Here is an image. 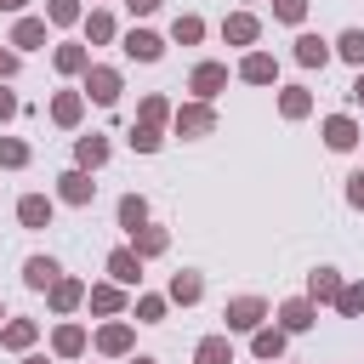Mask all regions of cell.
Instances as JSON below:
<instances>
[{"label":"cell","mask_w":364,"mask_h":364,"mask_svg":"<svg viewBox=\"0 0 364 364\" xmlns=\"http://www.w3.org/2000/svg\"><path fill=\"white\" fill-rule=\"evenodd\" d=\"M131 347H136L131 324H119V318H114V324H102V330H97V353H108V358H125Z\"/></svg>","instance_id":"obj_8"},{"label":"cell","mask_w":364,"mask_h":364,"mask_svg":"<svg viewBox=\"0 0 364 364\" xmlns=\"http://www.w3.org/2000/svg\"><path fill=\"white\" fill-rule=\"evenodd\" d=\"M347 97H353V102H358V108H364V68H358V80H353V85H347Z\"/></svg>","instance_id":"obj_45"},{"label":"cell","mask_w":364,"mask_h":364,"mask_svg":"<svg viewBox=\"0 0 364 364\" xmlns=\"http://www.w3.org/2000/svg\"><path fill=\"white\" fill-rule=\"evenodd\" d=\"M273 17L279 23H301L307 17V0H273Z\"/></svg>","instance_id":"obj_40"},{"label":"cell","mask_w":364,"mask_h":364,"mask_svg":"<svg viewBox=\"0 0 364 364\" xmlns=\"http://www.w3.org/2000/svg\"><path fill=\"white\" fill-rule=\"evenodd\" d=\"M324 142H330L336 154H347V148L358 142V125H353V114H330V119H324Z\"/></svg>","instance_id":"obj_22"},{"label":"cell","mask_w":364,"mask_h":364,"mask_svg":"<svg viewBox=\"0 0 364 364\" xmlns=\"http://www.w3.org/2000/svg\"><path fill=\"white\" fill-rule=\"evenodd\" d=\"M57 199H63V205H91V199H97L91 171H80V165H74V171H63V176H57Z\"/></svg>","instance_id":"obj_5"},{"label":"cell","mask_w":364,"mask_h":364,"mask_svg":"<svg viewBox=\"0 0 364 364\" xmlns=\"http://www.w3.org/2000/svg\"><path fill=\"white\" fill-rule=\"evenodd\" d=\"M51 63H57V74H85V68H91V51H85L80 40H63V46L51 51Z\"/></svg>","instance_id":"obj_21"},{"label":"cell","mask_w":364,"mask_h":364,"mask_svg":"<svg viewBox=\"0 0 364 364\" xmlns=\"http://www.w3.org/2000/svg\"><path fill=\"white\" fill-rule=\"evenodd\" d=\"M125 6H131V17H154L159 11V0H125Z\"/></svg>","instance_id":"obj_43"},{"label":"cell","mask_w":364,"mask_h":364,"mask_svg":"<svg viewBox=\"0 0 364 364\" xmlns=\"http://www.w3.org/2000/svg\"><path fill=\"white\" fill-rule=\"evenodd\" d=\"M80 114H85V91H57V97H51V119H57L63 131H74Z\"/></svg>","instance_id":"obj_12"},{"label":"cell","mask_w":364,"mask_h":364,"mask_svg":"<svg viewBox=\"0 0 364 364\" xmlns=\"http://www.w3.org/2000/svg\"><path fill=\"white\" fill-rule=\"evenodd\" d=\"M222 318H228V330H262L267 301H262V296H233V301L222 307Z\"/></svg>","instance_id":"obj_3"},{"label":"cell","mask_w":364,"mask_h":364,"mask_svg":"<svg viewBox=\"0 0 364 364\" xmlns=\"http://www.w3.org/2000/svg\"><path fill=\"white\" fill-rule=\"evenodd\" d=\"M51 210H57V205H51L46 193H23V199H17V222H23V228H51Z\"/></svg>","instance_id":"obj_14"},{"label":"cell","mask_w":364,"mask_h":364,"mask_svg":"<svg viewBox=\"0 0 364 364\" xmlns=\"http://www.w3.org/2000/svg\"><path fill=\"white\" fill-rule=\"evenodd\" d=\"M171 40H176V46H199V40H205V23H199L193 11H176V23H171Z\"/></svg>","instance_id":"obj_30"},{"label":"cell","mask_w":364,"mask_h":364,"mask_svg":"<svg viewBox=\"0 0 364 364\" xmlns=\"http://www.w3.org/2000/svg\"><path fill=\"white\" fill-rule=\"evenodd\" d=\"M188 91H193L199 102H210V97H222V91H228V68H222V63H199V68L188 74Z\"/></svg>","instance_id":"obj_4"},{"label":"cell","mask_w":364,"mask_h":364,"mask_svg":"<svg viewBox=\"0 0 364 364\" xmlns=\"http://www.w3.org/2000/svg\"><path fill=\"white\" fill-rule=\"evenodd\" d=\"M330 57H336L330 40H318V34H296V63H301V68H324Z\"/></svg>","instance_id":"obj_10"},{"label":"cell","mask_w":364,"mask_h":364,"mask_svg":"<svg viewBox=\"0 0 364 364\" xmlns=\"http://www.w3.org/2000/svg\"><path fill=\"white\" fill-rule=\"evenodd\" d=\"M80 91H85V102H97V108H114L125 85H119V68H108V63H91V68H85V85H80Z\"/></svg>","instance_id":"obj_1"},{"label":"cell","mask_w":364,"mask_h":364,"mask_svg":"<svg viewBox=\"0 0 364 364\" xmlns=\"http://www.w3.org/2000/svg\"><path fill=\"white\" fill-rule=\"evenodd\" d=\"M193 364H233V341L228 336H205L193 347Z\"/></svg>","instance_id":"obj_29"},{"label":"cell","mask_w":364,"mask_h":364,"mask_svg":"<svg viewBox=\"0 0 364 364\" xmlns=\"http://www.w3.org/2000/svg\"><path fill=\"white\" fill-rule=\"evenodd\" d=\"M23 6H28V0H0V11H23Z\"/></svg>","instance_id":"obj_47"},{"label":"cell","mask_w":364,"mask_h":364,"mask_svg":"<svg viewBox=\"0 0 364 364\" xmlns=\"http://www.w3.org/2000/svg\"><path fill=\"white\" fill-rule=\"evenodd\" d=\"M46 23H57V28L85 23V6H80V0H46Z\"/></svg>","instance_id":"obj_31"},{"label":"cell","mask_w":364,"mask_h":364,"mask_svg":"<svg viewBox=\"0 0 364 364\" xmlns=\"http://www.w3.org/2000/svg\"><path fill=\"white\" fill-rule=\"evenodd\" d=\"M51 353H57V358H80V353H85V330H80V324H57Z\"/></svg>","instance_id":"obj_28"},{"label":"cell","mask_w":364,"mask_h":364,"mask_svg":"<svg viewBox=\"0 0 364 364\" xmlns=\"http://www.w3.org/2000/svg\"><path fill=\"white\" fill-rule=\"evenodd\" d=\"M131 364H159V358H131Z\"/></svg>","instance_id":"obj_48"},{"label":"cell","mask_w":364,"mask_h":364,"mask_svg":"<svg viewBox=\"0 0 364 364\" xmlns=\"http://www.w3.org/2000/svg\"><path fill=\"white\" fill-rule=\"evenodd\" d=\"M279 114H284V119H307V114H313L307 85H284V91H279Z\"/></svg>","instance_id":"obj_26"},{"label":"cell","mask_w":364,"mask_h":364,"mask_svg":"<svg viewBox=\"0 0 364 364\" xmlns=\"http://www.w3.org/2000/svg\"><path fill=\"white\" fill-rule=\"evenodd\" d=\"M6 46H17V51H40V46H46V17H17V28H11Z\"/></svg>","instance_id":"obj_20"},{"label":"cell","mask_w":364,"mask_h":364,"mask_svg":"<svg viewBox=\"0 0 364 364\" xmlns=\"http://www.w3.org/2000/svg\"><path fill=\"white\" fill-rule=\"evenodd\" d=\"M165 296H171L176 307H193V301L205 296V279H199V273H171V290H165Z\"/></svg>","instance_id":"obj_25"},{"label":"cell","mask_w":364,"mask_h":364,"mask_svg":"<svg viewBox=\"0 0 364 364\" xmlns=\"http://www.w3.org/2000/svg\"><path fill=\"white\" fill-rule=\"evenodd\" d=\"M57 279H63V267H57L51 256H28V262H23V284H28V290H51Z\"/></svg>","instance_id":"obj_16"},{"label":"cell","mask_w":364,"mask_h":364,"mask_svg":"<svg viewBox=\"0 0 364 364\" xmlns=\"http://www.w3.org/2000/svg\"><path fill=\"white\" fill-rule=\"evenodd\" d=\"M108 273H114V284H136L142 279V256L131 245H119V250H108Z\"/></svg>","instance_id":"obj_15"},{"label":"cell","mask_w":364,"mask_h":364,"mask_svg":"<svg viewBox=\"0 0 364 364\" xmlns=\"http://www.w3.org/2000/svg\"><path fill=\"white\" fill-rule=\"evenodd\" d=\"M142 222H148V199H142V193H125V199H119V228L131 233V228H142Z\"/></svg>","instance_id":"obj_32"},{"label":"cell","mask_w":364,"mask_h":364,"mask_svg":"<svg viewBox=\"0 0 364 364\" xmlns=\"http://www.w3.org/2000/svg\"><path fill=\"white\" fill-rule=\"evenodd\" d=\"M336 313H341V318H358V313H364V284H341Z\"/></svg>","instance_id":"obj_38"},{"label":"cell","mask_w":364,"mask_h":364,"mask_svg":"<svg viewBox=\"0 0 364 364\" xmlns=\"http://www.w3.org/2000/svg\"><path fill=\"white\" fill-rule=\"evenodd\" d=\"M23 364H51V358L46 353H23Z\"/></svg>","instance_id":"obj_46"},{"label":"cell","mask_w":364,"mask_h":364,"mask_svg":"<svg viewBox=\"0 0 364 364\" xmlns=\"http://www.w3.org/2000/svg\"><path fill=\"white\" fill-rule=\"evenodd\" d=\"M171 307V296H136V324H159Z\"/></svg>","instance_id":"obj_36"},{"label":"cell","mask_w":364,"mask_h":364,"mask_svg":"<svg viewBox=\"0 0 364 364\" xmlns=\"http://www.w3.org/2000/svg\"><path fill=\"white\" fill-rule=\"evenodd\" d=\"M125 57H131V63H159V57H165V40H159L154 28H131V34H125Z\"/></svg>","instance_id":"obj_7"},{"label":"cell","mask_w":364,"mask_h":364,"mask_svg":"<svg viewBox=\"0 0 364 364\" xmlns=\"http://www.w3.org/2000/svg\"><path fill=\"white\" fill-rule=\"evenodd\" d=\"M336 296H341V273L336 267H313L307 273V301L318 307V301H336Z\"/></svg>","instance_id":"obj_17"},{"label":"cell","mask_w":364,"mask_h":364,"mask_svg":"<svg viewBox=\"0 0 364 364\" xmlns=\"http://www.w3.org/2000/svg\"><path fill=\"white\" fill-rule=\"evenodd\" d=\"M74 165L80 171H97V165H108V136H74Z\"/></svg>","instance_id":"obj_13"},{"label":"cell","mask_w":364,"mask_h":364,"mask_svg":"<svg viewBox=\"0 0 364 364\" xmlns=\"http://www.w3.org/2000/svg\"><path fill=\"white\" fill-rule=\"evenodd\" d=\"M165 245H171V233H165V228H148V222H142V228H131V250H136L142 262H148V256H165Z\"/></svg>","instance_id":"obj_23"},{"label":"cell","mask_w":364,"mask_h":364,"mask_svg":"<svg viewBox=\"0 0 364 364\" xmlns=\"http://www.w3.org/2000/svg\"><path fill=\"white\" fill-rule=\"evenodd\" d=\"M347 205H358V210H364V171H353V176H347Z\"/></svg>","instance_id":"obj_41"},{"label":"cell","mask_w":364,"mask_h":364,"mask_svg":"<svg viewBox=\"0 0 364 364\" xmlns=\"http://www.w3.org/2000/svg\"><path fill=\"white\" fill-rule=\"evenodd\" d=\"M0 165H6V171H23V165H28V142L0 136Z\"/></svg>","instance_id":"obj_37"},{"label":"cell","mask_w":364,"mask_h":364,"mask_svg":"<svg viewBox=\"0 0 364 364\" xmlns=\"http://www.w3.org/2000/svg\"><path fill=\"white\" fill-rule=\"evenodd\" d=\"M284 336H290L284 324H262V330H250V353H256L262 364H279V358H284Z\"/></svg>","instance_id":"obj_6"},{"label":"cell","mask_w":364,"mask_h":364,"mask_svg":"<svg viewBox=\"0 0 364 364\" xmlns=\"http://www.w3.org/2000/svg\"><path fill=\"white\" fill-rule=\"evenodd\" d=\"M11 114H17V97H11L6 85H0V119H11Z\"/></svg>","instance_id":"obj_44"},{"label":"cell","mask_w":364,"mask_h":364,"mask_svg":"<svg viewBox=\"0 0 364 364\" xmlns=\"http://www.w3.org/2000/svg\"><path fill=\"white\" fill-rule=\"evenodd\" d=\"M80 301H85V284L80 279H57L51 284V313H74Z\"/></svg>","instance_id":"obj_27"},{"label":"cell","mask_w":364,"mask_h":364,"mask_svg":"<svg viewBox=\"0 0 364 364\" xmlns=\"http://www.w3.org/2000/svg\"><path fill=\"white\" fill-rule=\"evenodd\" d=\"M0 318H6V307H0Z\"/></svg>","instance_id":"obj_49"},{"label":"cell","mask_w":364,"mask_h":364,"mask_svg":"<svg viewBox=\"0 0 364 364\" xmlns=\"http://www.w3.org/2000/svg\"><path fill=\"white\" fill-rule=\"evenodd\" d=\"M11 74H17V51H6V46H0V80H11Z\"/></svg>","instance_id":"obj_42"},{"label":"cell","mask_w":364,"mask_h":364,"mask_svg":"<svg viewBox=\"0 0 364 364\" xmlns=\"http://www.w3.org/2000/svg\"><path fill=\"white\" fill-rule=\"evenodd\" d=\"M85 40H91V46H108V40H114V17H108V11H85Z\"/></svg>","instance_id":"obj_34"},{"label":"cell","mask_w":364,"mask_h":364,"mask_svg":"<svg viewBox=\"0 0 364 364\" xmlns=\"http://www.w3.org/2000/svg\"><path fill=\"white\" fill-rule=\"evenodd\" d=\"M336 57L353 63V68H364V28H347V34L336 40Z\"/></svg>","instance_id":"obj_33"},{"label":"cell","mask_w":364,"mask_h":364,"mask_svg":"<svg viewBox=\"0 0 364 364\" xmlns=\"http://www.w3.org/2000/svg\"><path fill=\"white\" fill-rule=\"evenodd\" d=\"M142 119H148V125H165V119H171V102H165L159 91H148V97H142Z\"/></svg>","instance_id":"obj_39"},{"label":"cell","mask_w":364,"mask_h":364,"mask_svg":"<svg viewBox=\"0 0 364 364\" xmlns=\"http://www.w3.org/2000/svg\"><path fill=\"white\" fill-rule=\"evenodd\" d=\"M239 80H245V85H273V80H279V63H273L267 51H250V57L239 63Z\"/></svg>","instance_id":"obj_11"},{"label":"cell","mask_w":364,"mask_h":364,"mask_svg":"<svg viewBox=\"0 0 364 364\" xmlns=\"http://www.w3.org/2000/svg\"><path fill=\"white\" fill-rule=\"evenodd\" d=\"M85 301H91V313L114 318V313L125 307V284H91V290H85Z\"/></svg>","instance_id":"obj_24"},{"label":"cell","mask_w":364,"mask_h":364,"mask_svg":"<svg viewBox=\"0 0 364 364\" xmlns=\"http://www.w3.org/2000/svg\"><path fill=\"white\" fill-rule=\"evenodd\" d=\"M222 40H228V46H256V40H262V23H256L250 11H233V17L222 23Z\"/></svg>","instance_id":"obj_9"},{"label":"cell","mask_w":364,"mask_h":364,"mask_svg":"<svg viewBox=\"0 0 364 364\" xmlns=\"http://www.w3.org/2000/svg\"><path fill=\"white\" fill-rule=\"evenodd\" d=\"M171 119H176V136H210V131H216V108H210V102H199V97H193V102H182Z\"/></svg>","instance_id":"obj_2"},{"label":"cell","mask_w":364,"mask_h":364,"mask_svg":"<svg viewBox=\"0 0 364 364\" xmlns=\"http://www.w3.org/2000/svg\"><path fill=\"white\" fill-rule=\"evenodd\" d=\"M159 142H165V136H159V125H148V119H136V125H131V148H136V154H159Z\"/></svg>","instance_id":"obj_35"},{"label":"cell","mask_w":364,"mask_h":364,"mask_svg":"<svg viewBox=\"0 0 364 364\" xmlns=\"http://www.w3.org/2000/svg\"><path fill=\"white\" fill-rule=\"evenodd\" d=\"M313 318H318V313H313V301H307V296H290V301L279 307V324H284L290 336H301V330H313Z\"/></svg>","instance_id":"obj_18"},{"label":"cell","mask_w":364,"mask_h":364,"mask_svg":"<svg viewBox=\"0 0 364 364\" xmlns=\"http://www.w3.org/2000/svg\"><path fill=\"white\" fill-rule=\"evenodd\" d=\"M34 336H40L34 318H6V324H0V347H11V353H28Z\"/></svg>","instance_id":"obj_19"}]
</instances>
